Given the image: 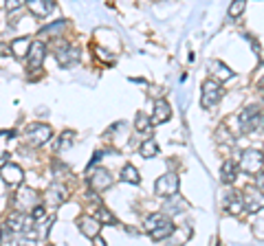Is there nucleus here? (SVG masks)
I'll list each match as a JSON object with an SVG mask.
<instances>
[{"label":"nucleus","mask_w":264,"mask_h":246,"mask_svg":"<svg viewBox=\"0 0 264 246\" xmlns=\"http://www.w3.org/2000/svg\"><path fill=\"white\" fill-rule=\"evenodd\" d=\"M238 125H240V132H244V134L260 132L264 125V115L260 112V108H255V106L242 108V112L238 115Z\"/></svg>","instance_id":"nucleus-1"},{"label":"nucleus","mask_w":264,"mask_h":246,"mask_svg":"<svg viewBox=\"0 0 264 246\" xmlns=\"http://www.w3.org/2000/svg\"><path fill=\"white\" fill-rule=\"evenodd\" d=\"M53 46H55V59L62 68H71V66H75L80 62V49L69 44L66 40H55Z\"/></svg>","instance_id":"nucleus-2"},{"label":"nucleus","mask_w":264,"mask_h":246,"mask_svg":"<svg viewBox=\"0 0 264 246\" xmlns=\"http://www.w3.org/2000/svg\"><path fill=\"white\" fill-rule=\"evenodd\" d=\"M262 163H264V156L260 149H253V147H249V149H244L242 156H240V170L242 172H247V174H255V172H260L262 170Z\"/></svg>","instance_id":"nucleus-3"},{"label":"nucleus","mask_w":264,"mask_h":246,"mask_svg":"<svg viewBox=\"0 0 264 246\" xmlns=\"http://www.w3.org/2000/svg\"><path fill=\"white\" fill-rule=\"evenodd\" d=\"M220 97H223V88H220L218 81H216V79H205V81H203V97H201L203 108L212 110V108L220 101Z\"/></svg>","instance_id":"nucleus-4"},{"label":"nucleus","mask_w":264,"mask_h":246,"mask_svg":"<svg viewBox=\"0 0 264 246\" xmlns=\"http://www.w3.org/2000/svg\"><path fill=\"white\" fill-rule=\"evenodd\" d=\"M33 224H35V220L31 218V215L20 213V211L11 213L9 218H7V229H9V233H14V235H18V233H27V231H31V226H33Z\"/></svg>","instance_id":"nucleus-5"},{"label":"nucleus","mask_w":264,"mask_h":246,"mask_svg":"<svg viewBox=\"0 0 264 246\" xmlns=\"http://www.w3.org/2000/svg\"><path fill=\"white\" fill-rule=\"evenodd\" d=\"M178 178L176 174H163V176L157 181V187H154V191H157V196L161 198H172L178 194Z\"/></svg>","instance_id":"nucleus-6"},{"label":"nucleus","mask_w":264,"mask_h":246,"mask_svg":"<svg viewBox=\"0 0 264 246\" xmlns=\"http://www.w3.org/2000/svg\"><path fill=\"white\" fill-rule=\"evenodd\" d=\"M51 128L49 125H42V123H33L27 128V141L31 143V145H44L46 141L51 139Z\"/></svg>","instance_id":"nucleus-7"},{"label":"nucleus","mask_w":264,"mask_h":246,"mask_svg":"<svg viewBox=\"0 0 264 246\" xmlns=\"http://www.w3.org/2000/svg\"><path fill=\"white\" fill-rule=\"evenodd\" d=\"M44 53H46V46L42 40H35L31 42V46H29V53H27V64L31 70H38L42 64H44Z\"/></svg>","instance_id":"nucleus-8"},{"label":"nucleus","mask_w":264,"mask_h":246,"mask_svg":"<svg viewBox=\"0 0 264 246\" xmlns=\"http://www.w3.org/2000/svg\"><path fill=\"white\" fill-rule=\"evenodd\" d=\"M0 176H3V181L9 185V187H18V185L22 183V178H25V172H22L20 165L16 163H7L0 167Z\"/></svg>","instance_id":"nucleus-9"},{"label":"nucleus","mask_w":264,"mask_h":246,"mask_svg":"<svg viewBox=\"0 0 264 246\" xmlns=\"http://www.w3.org/2000/svg\"><path fill=\"white\" fill-rule=\"evenodd\" d=\"M88 183H91L93 191H97V194H99V191H104V189H108L112 185V174L108 170H104V167H97V170L91 174Z\"/></svg>","instance_id":"nucleus-10"},{"label":"nucleus","mask_w":264,"mask_h":246,"mask_svg":"<svg viewBox=\"0 0 264 246\" xmlns=\"http://www.w3.org/2000/svg\"><path fill=\"white\" fill-rule=\"evenodd\" d=\"M242 198H244V209H247V211L257 213V211H262L264 209V191L255 189V187H249L247 194H244Z\"/></svg>","instance_id":"nucleus-11"},{"label":"nucleus","mask_w":264,"mask_h":246,"mask_svg":"<svg viewBox=\"0 0 264 246\" xmlns=\"http://www.w3.org/2000/svg\"><path fill=\"white\" fill-rule=\"evenodd\" d=\"M170 117H172L170 104H167L165 99H159L157 104H154V112H152V117H150V123H152V125H161V123H165Z\"/></svg>","instance_id":"nucleus-12"},{"label":"nucleus","mask_w":264,"mask_h":246,"mask_svg":"<svg viewBox=\"0 0 264 246\" xmlns=\"http://www.w3.org/2000/svg\"><path fill=\"white\" fill-rule=\"evenodd\" d=\"M27 9L38 18H46L53 9H55V3H53V0H29Z\"/></svg>","instance_id":"nucleus-13"},{"label":"nucleus","mask_w":264,"mask_h":246,"mask_svg":"<svg viewBox=\"0 0 264 246\" xmlns=\"http://www.w3.org/2000/svg\"><path fill=\"white\" fill-rule=\"evenodd\" d=\"M77 226H80V231H82L86 237H93V239H95V237L99 235V226H101V224L93 218V215H82V218L77 220Z\"/></svg>","instance_id":"nucleus-14"},{"label":"nucleus","mask_w":264,"mask_h":246,"mask_svg":"<svg viewBox=\"0 0 264 246\" xmlns=\"http://www.w3.org/2000/svg\"><path fill=\"white\" fill-rule=\"evenodd\" d=\"M225 211L227 213H231V215H238V213H242L244 211V198L242 194H229L227 196V200H225Z\"/></svg>","instance_id":"nucleus-15"},{"label":"nucleus","mask_w":264,"mask_h":246,"mask_svg":"<svg viewBox=\"0 0 264 246\" xmlns=\"http://www.w3.org/2000/svg\"><path fill=\"white\" fill-rule=\"evenodd\" d=\"M238 178V163L236 160H225L223 165H220V181H223L225 185H231L233 181Z\"/></svg>","instance_id":"nucleus-16"},{"label":"nucleus","mask_w":264,"mask_h":246,"mask_svg":"<svg viewBox=\"0 0 264 246\" xmlns=\"http://www.w3.org/2000/svg\"><path fill=\"white\" fill-rule=\"evenodd\" d=\"M174 231H176V229H174V222H172V220H165L161 226H157L154 231H150V237H152L154 242H161V239L172 237V235H174Z\"/></svg>","instance_id":"nucleus-17"},{"label":"nucleus","mask_w":264,"mask_h":246,"mask_svg":"<svg viewBox=\"0 0 264 246\" xmlns=\"http://www.w3.org/2000/svg\"><path fill=\"white\" fill-rule=\"evenodd\" d=\"M64 200H66V189L59 183H53L49 191H46V202H51V205H62Z\"/></svg>","instance_id":"nucleus-18"},{"label":"nucleus","mask_w":264,"mask_h":246,"mask_svg":"<svg viewBox=\"0 0 264 246\" xmlns=\"http://www.w3.org/2000/svg\"><path fill=\"white\" fill-rule=\"evenodd\" d=\"M18 202H20V205H33V207L40 205L38 194H35L31 187H22L20 191H18Z\"/></svg>","instance_id":"nucleus-19"},{"label":"nucleus","mask_w":264,"mask_h":246,"mask_svg":"<svg viewBox=\"0 0 264 246\" xmlns=\"http://www.w3.org/2000/svg\"><path fill=\"white\" fill-rule=\"evenodd\" d=\"M73 141H75V132H73V130L62 132V134H59V139H57L55 152H66L69 147H73Z\"/></svg>","instance_id":"nucleus-20"},{"label":"nucleus","mask_w":264,"mask_h":246,"mask_svg":"<svg viewBox=\"0 0 264 246\" xmlns=\"http://www.w3.org/2000/svg\"><path fill=\"white\" fill-rule=\"evenodd\" d=\"M9 46H11V53H14L16 57H25L27 53H29V46H31V44H29L27 38H18V40L11 42Z\"/></svg>","instance_id":"nucleus-21"},{"label":"nucleus","mask_w":264,"mask_h":246,"mask_svg":"<svg viewBox=\"0 0 264 246\" xmlns=\"http://www.w3.org/2000/svg\"><path fill=\"white\" fill-rule=\"evenodd\" d=\"M139 154L143 156V158H152V156H157L159 154V143L154 141V139L143 141L141 147H139Z\"/></svg>","instance_id":"nucleus-22"},{"label":"nucleus","mask_w":264,"mask_h":246,"mask_svg":"<svg viewBox=\"0 0 264 246\" xmlns=\"http://www.w3.org/2000/svg\"><path fill=\"white\" fill-rule=\"evenodd\" d=\"M95 220L99 222V224H117V218L112 215L110 211H108L106 207H97L95 209V215H93Z\"/></svg>","instance_id":"nucleus-23"},{"label":"nucleus","mask_w":264,"mask_h":246,"mask_svg":"<svg viewBox=\"0 0 264 246\" xmlns=\"http://www.w3.org/2000/svg\"><path fill=\"white\" fill-rule=\"evenodd\" d=\"M212 66H214V73H216V77H218L220 81H229V79H233V73H231V68H229V66H225L223 62H214Z\"/></svg>","instance_id":"nucleus-24"},{"label":"nucleus","mask_w":264,"mask_h":246,"mask_svg":"<svg viewBox=\"0 0 264 246\" xmlns=\"http://www.w3.org/2000/svg\"><path fill=\"white\" fill-rule=\"evenodd\" d=\"M121 181H123V183H132V185L139 183L141 178H139V172H137V167L123 165V170H121Z\"/></svg>","instance_id":"nucleus-25"},{"label":"nucleus","mask_w":264,"mask_h":246,"mask_svg":"<svg viewBox=\"0 0 264 246\" xmlns=\"http://www.w3.org/2000/svg\"><path fill=\"white\" fill-rule=\"evenodd\" d=\"M64 29V20H55L53 25H46L44 29L40 31L42 38H57V33Z\"/></svg>","instance_id":"nucleus-26"},{"label":"nucleus","mask_w":264,"mask_h":246,"mask_svg":"<svg viewBox=\"0 0 264 246\" xmlns=\"http://www.w3.org/2000/svg\"><path fill=\"white\" fill-rule=\"evenodd\" d=\"M165 220H170L165 213H152V215H148V218H146V229H148V233L154 231L157 226H161Z\"/></svg>","instance_id":"nucleus-27"},{"label":"nucleus","mask_w":264,"mask_h":246,"mask_svg":"<svg viewBox=\"0 0 264 246\" xmlns=\"http://www.w3.org/2000/svg\"><path fill=\"white\" fill-rule=\"evenodd\" d=\"M53 222H55V215H49V218H46V222H42V220H38V222H35V231H38V233H35V235H40V237H46V235H49V229H51V224H53Z\"/></svg>","instance_id":"nucleus-28"},{"label":"nucleus","mask_w":264,"mask_h":246,"mask_svg":"<svg viewBox=\"0 0 264 246\" xmlns=\"http://www.w3.org/2000/svg\"><path fill=\"white\" fill-rule=\"evenodd\" d=\"M135 125H137V132H146L150 128V117L146 115V112H137Z\"/></svg>","instance_id":"nucleus-29"},{"label":"nucleus","mask_w":264,"mask_h":246,"mask_svg":"<svg viewBox=\"0 0 264 246\" xmlns=\"http://www.w3.org/2000/svg\"><path fill=\"white\" fill-rule=\"evenodd\" d=\"M244 7H247V5H244L242 0H236V3H231V5H229V16H231V18H238V16L244 11Z\"/></svg>","instance_id":"nucleus-30"},{"label":"nucleus","mask_w":264,"mask_h":246,"mask_svg":"<svg viewBox=\"0 0 264 246\" xmlns=\"http://www.w3.org/2000/svg\"><path fill=\"white\" fill-rule=\"evenodd\" d=\"M66 172H69V167H66L64 163H59V160L53 163V174H55V178H59V174H66Z\"/></svg>","instance_id":"nucleus-31"},{"label":"nucleus","mask_w":264,"mask_h":246,"mask_svg":"<svg viewBox=\"0 0 264 246\" xmlns=\"http://www.w3.org/2000/svg\"><path fill=\"white\" fill-rule=\"evenodd\" d=\"M44 207H42V205H38V207H33V213H31V218L35 220V222H38V220H42V218H44Z\"/></svg>","instance_id":"nucleus-32"},{"label":"nucleus","mask_w":264,"mask_h":246,"mask_svg":"<svg viewBox=\"0 0 264 246\" xmlns=\"http://www.w3.org/2000/svg\"><path fill=\"white\" fill-rule=\"evenodd\" d=\"M18 246H35V239L33 237H29V239L20 237V239H18Z\"/></svg>","instance_id":"nucleus-33"},{"label":"nucleus","mask_w":264,"mask_h":246,"mask_svg":"<svg viewBox=\"0 0 264 246\" xmlns=\"http://www.w3.org/2000/svg\"><path fill=\"white\" fill-rule=\"evenodd\" d=\"M255 185H257V189L264 191V172L257 174V178H255Z\"/></svg>","instance_id":"nucleus-34"},{"label":"nucleus","mask_w":264,"mask_h":246,"mask_svg":"<svg viewBox=\"0 0 264 246\" xmlns=\"http://www.w3.org/2000/svg\"><path fill=\"white\" fill-rule=\"evenodd\" d=\"M7 51H11V46H9V44H3V42H0V55H5Z\"/></svg>","instance_id":"nucleus-35"},{"label":"nucleus","mask_w":264,"mask_h":246,"mask_svg":"<svg viewBox=\"0 0 264 246\" xmlns=\"http://www.w3.org/2000/svg\"><path fill=\"white\" fill-rule=\"evenodd\" d=\"M95 246H106V242H104V239H101V237L97 235V237H95Z\"/></svg>","instance_id":"nucleus-36"}]
</instances>
